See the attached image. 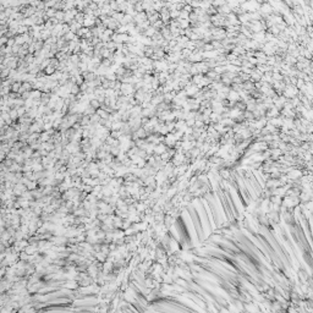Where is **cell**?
Wrapping results in <instances>:
<instances>
[{
  "label": "cell",
  "instance_id": "obj_4",
  "mask_svg": "<svg viewBox=\"0 0 313 313\" xmlns=\"http://www.w3.org/2000/svg\"><path fill=\"white\" fill-rule=\"evenodd\" d=\"M147 31L144 32V34L147 35V37H153L154 34H155V32H157V29L153 27V26H149L148 28H146Z\"/></svg>",
  "mask_w": 313,
  "mask_h": 313
},
{
  "label": "cell",
  "instance_id": "obj_5",
  "mask_svg": "<svg viewBox=\"0 0 313 313\" xmlns=\"http://www.w3.org/2000/svg\"><path fill=\"white\" fill-rule=\"evenodd\" d=\"M189 12L187 11H185V10H180V12H179V17L177 18H182V20H189Z\"/></svg>",
  "mask_w": 313,
  "mask_h": 313
},
{
  "label": "cell",
  "instance_id": "obj_7",
  "mask_svg": "<svg viewBox=\"0 0 313 313\" xmlns=\"http://www.w3.org/2000/svg\"><path fill=\"white\" fill-rule=\"evenodd\" d=\"M179 10H173V11H169V14H170V18L171 20H176V18L179 17Z\"/></svg>",
  "mask_w": 313,
  "mask_h": 313
},
{
  "label": "cell",
  "instance_id": "obj_2",
  "mask_svg": "<svg viewBox=\"0 0 313 313\" xmlns=\"http://www.w3.org/2000/svg\"><path fill=\"white\" fill-rule=\"evenodd\" d=\"M226 98H228L230 102H234V103L241 100V97H240V94H238V92H237V91H231V89L229 91V93L226 94Z\"/></svg>",
  "mask_w": 313,
  "mask_h": 313
},
{
  "label": "cell",
  "instance_id": "obj_6",
  "mask_svg": "<svg viewBox=\"0 0 313 313\" xmlns=\"http://www.w3.org/2000/svg\"><path fill=\"white\" fill-rule=\"evenodd\" d=\"M153 27H154L155 29H160V28L164 27V22H163L161 20H157L155 22H153Z\"/></svg>",
  "mask_w": 313,
  "mask_h": 313
},
{
  "label": "cell",
  "instance_id": "obj_3",
  "mask_svg": "<svg viewBox=\"0 0 313 313\" xmlns=\"http://www.w3.org/2000/svg\"><path fill=\"white\" fill-rule=\"evenodd\" d=\"M212 6V0H201L199 2V6L198 8H201L202 10H207L208 8H210Z\"/></svg>",
  "mask_w": 313,
  "mask_h": 313
},
{
  "label": "cell",
  "instance_id": "obj_1",
  "mask_svg": "<svg viewBox=\"0 0 313 313\" xmlns=\"http://www.w3.org/2000/svg\"><path fill=\"white\" fill-rule=\"evenodd\" d=\"M259 14L262 15V17H267V16H269V15H272L273 14V8H272V5L269 4V3H263V4H261V6H259Z\"/></svg>",
  "mask_w": 313,
  "mask_h": 313
}]
</instances>
